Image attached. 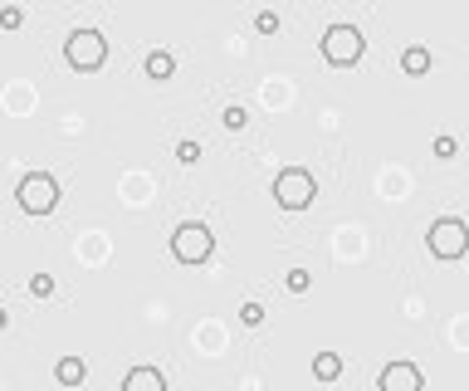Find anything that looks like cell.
Instances as JSON below:
<instances>
[{
  "mask_svg": "<svg viewBox=\"0 0 469 391\" xmlns=\"http://www.w3.org/2000/svg\"><path fill=\"white\" fill-rule=\"evenodd\" d=\"M308 284H313L308 269H289V274H284V289H289V294H308Z\"/></svg>",
  "mask_w": 469,
  "mask_h": 391,
  "instance_id": "cell-13",
  "label": "cell"
},
{
  "mask_svg": "<svg viewBox=\"0 0 469 391\" xmlns=\"http://www.w3.org/2000/svg\"><path fill=\"white\" fill-rule=\"evenodd\" d=\"M30 294H35V299H49V294H54V279H49V274H35V279H30Z\"/></svg>",
  "mask_w": 469,
  "mask_h": 391,
  "instance_id": "cell-20",
  "label": "cell"
},
{
  "mask_svg": "<svg viewBox=\"0 0 469 391\" xmlns=\"http://www.w3.org/2000/svg\"><path fill=\"white\" fill-rule=\"evenodd\" d=\"M176 162L181 167H196L201 162V142H176Z\"/></svg>",
  "mask_w": 469,
  "mask_h": 391,
  "instance_id": "cell-16",
  "label": "cell"
},
{
  "mask_svg": "<svg viewBox=\"0 0 469 391\" xmlns=\"http://www.w3.org/2000/svg\"><path fill=\"white\" fill-rule=\"evenodd\" d=\"M255 30H259V35H279L284 25H279V15H274V10H259V15H255Z\"/></svg>",
  "mask_w": 469,
  "mask_h": 391,
  "instance_id": "cell-18",
  "label": "cell"
},
{
  "mask_svg": "<svg viewBox=\"0 0 469 391\" xmlns=\"http://www.w3.org/2000/svg\"><path fill=\"white\" fill-rule=\"evenodd\" d=\"M313 377H318V382H338L342 377V357L338 352H318V357H313Z\"/></svg>",
  "mask_w": 469,
  "mask_h": 391,
  "instance_id": "cell-11",
  "label": "cell"
},
{
  "mask_svg": "<svg viewBox=\"0 0 469 391\" xmlns=\"http://www.w3.org/2000/svg\"><path fill=\"white\" fill-rule=\"evenodd\" d=\"M377 391H421V367L416 362H391L377 377Z\"/></svg>",
  "mask_w": 469,
  "mask_h": 391,
  "instance_id": "cell-7",
  "label": "cell"
},
{
  "mask_svg": "<svg viewBox=\"0 0 469 391\" xmlns=\"http://www.w3.org/2000/svg\"><path fill=\"white\" fill-rule=\"evenodd\" d=\"M142 69H147V79H157V84H167L171 74H176V59H171L167 49H152V54H147V64H142Z\"/></svg>",
  "mask_w": 469,
  "mask_h": 391,
  "instance_id": "cell-10",
  "label": "cell"
},
{
  "mask_svg": "<svg viewBox=\"0 0 469 391\" xmlns=\"http://www.w3.org/2000/svg\"><path fill=\"white\" fill-rule=\"evenodd\" d=\"M430 255L435 260H460V255H469V225L460 216H445L430 225Z\"/></svg>",
  "mask_w": 469,
  "mask_h": 391,
  "instance_id": "cell-3",
  "label": "cell"
},
{
  "mask_svg": "<svg viewBox=\"0 0 469 391\" xmlns=\"http://www.w3.org/2000/svg\"><path fill=\"white\" fill-rule=\"evenodd\" d=\"M240 323H245V328H259V323H264V304H245L240 308Z\"/></svg>",
  "mask_w": 469,
  "mask_h": 391,
  "instance_id": "cell-19",
  "label": "cell"
},
{
  "mask_svg": "<svg viewBox=\"0 0 469 391\" xmlns=\"http://www.w3.org/2000/svg\"><path fill=\"white\" fill-rule=\"evenodd\" d=\"M123 391H167V377H162L157 367H132Z\"/></svg>",
  "mask_w": 469,
  "mask_h": 391,
  "instance_id": "cell-8",
  "label": "cell"
},
{
  "mask_svg": "<svg viewBox=\"0 0 469 391\" xmlns=\"http://www.w3.org/2000/svg\"><path fill=\"white\" fill-rule=\"evenodd\" d=\"M362 49H367V40H362L357 25H333V30L323 35V59L338 64V69H352V64L362 59Z\"/></svg>",
  "mask_w": 469,
  "mask_h": 391,
  "instance_id": "cell-6",
  "label": "cell"
},
{
  "mask_svg": "<svg viewBox=\"0 0 469 391\" xmlns=\"http://www.w3.org/2000/svg\"><path fill=\"white\" fill-rule=\"evenodd\" d=\"M64 59H69V69L93 74V69H103V59H108V40H103L98 30H74V35L64 40Z\"/></svg>",
  "mask_w": 469,
  "mask_h": 391,
  "instance_id": "cell-1",
  "label": "cell"
},
{
  "mask_svg": "<svg viewBox=\"0 0 469 391\" xmlns=\"http://www.w3.org/2000/svg\"><path fill=\"white\" fill-rule=\"evenodd\" d=\"M313 196H318V186H313V176L303 172V167H289V172L274 176V201H279L284 211H308Z\"/></svg>",
  "mask_w": 469,
  "mask_h": 391,
  "instance_id": "cell-5",
  "label": "cell"
},
{
  "mask_svg": "<svg viewBox=\"0 0 469 391\" xmlns=\"http://www.w3.org/2000/svg\"><path fill=\"white\" fill-rule=\"evenodd\" d=\"M401 69H406V74H426L430 69V49L426 44H411V49L401 54Z\"/></svg>",
  "mask_w": 469,
  "mask_h": 391,
  "instance_id": "cell-12",
  "label": "cell"
},
{
  "mask_svg": "<svg viewBox=\"0 0 469 391\" xmlns=\"http://www.w3.org/2000/svg\"><path fill=\"white\" fill-rule=\"evenodd\" d=\"M15 201H20L25 216H49V211L59 206V181H54L49 172H30L25 181H20Z\"/></svg>",
  "mask_w": 469,
  "mask_h": 391,
  "instance_id": "cell-2",
  "label": "cell"
},
{
  "mask_svg": "<svg viewBox=\"0 0 469 391\" xmlns=\"http://www.w3.org/2000/svg\"><path fill=\"white\" fill-rule=\"evenodd\" d=\"M211 250H215V235L201 225V220H186V225H176V235H171V255H176L181 264L211 260Z\"/></svg>",
  "mask_w": 469,
  "mask_h": 391,
  "instance_id": "cell-4",
  "label": "cell"
},
{
  "mask_svg": "<svg viewBox=\"0 0 469 391\" xmlns=\"http://www.w3.org/2000/svg\"><path fill=\"white\" fill-rule=\"evenodd\" d=\"M5 328H10V313H5V308H0V333H5Z\"/></svg>",
  "mask_w": 469,
  "mask_h": 391,
  "instance_id": "cell-21",
  "label": "cell"
},
{
  "mask_svg": "<svg viewBox=\"0 0 469 391\" xmlns=\"http://www.w3.org/2000/svg\"><path fill=\"white\" fill-rule=\"evenodd\" d=\"M430 152H435V157H440V162H450V157H455V152H460V142H455V137H450V132H440V137H435V147H430Z\"/></svg>",
  "mask_w": 469,
  "mask_h": 391,
  "instance_id": "cell-15",
  "label": "cell"
},
{
  "mask_svg": "<svg viewBox=\"0 0 469 391\" xmlns=\"http://www.w3.org/2000/svg\"><path fill=\"white\" fill-rule=\"evenodd\" d=\"M25 25V10L20 5H0V30H20Z\"/></svg>",
  "mask_w": 469,
  "mask_h": 391,
  "instance_id": "cell-14",
  "label": "cell"
},
{
  "mask_svg": "<svg viewBox=\"0 0 469 391\" xmlns=\"http://www.w3.org/2000/svg\"><path fill=\"white\" fill-rule=\"evenodd\" d=\"M54 377H59L64 387H84V382H88V362H84V357H59Z\"/></svg>",
  "mask_w": 469,
  "mask_h": 391,
  "instance_id": "cell-9",
  "label": "cell"
},
{
  "mask_svg": "<svg viewBox=\"0 0 469 391\" xmlns=\"http://www.w3.org/2000/svg\"><path fill=\"white\" fill-rule=\"evenodd\" d=\"M220 123H225V128H230V132H240V128H245V123H250V113H245V108H240V103H230V108H225V118H220Z\"/></svg>",
  "mask_w": 469,
  "mask_h": 391,
  "instance_id": "cell-17",
  "label": "cell"
}]
</instances>
